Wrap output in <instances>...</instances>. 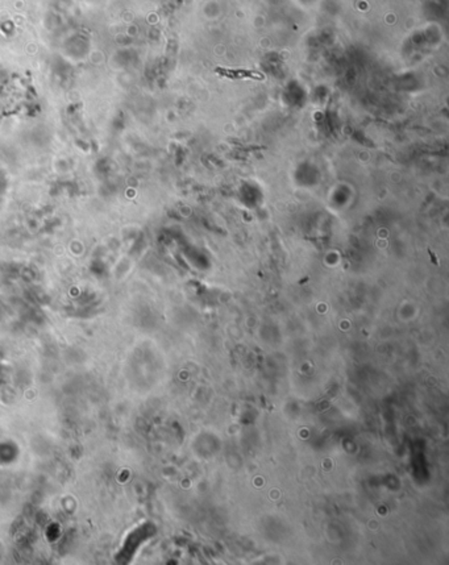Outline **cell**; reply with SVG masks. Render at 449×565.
Segmentation results:
<instances>
[{"label":"cell","instance_id":"cell-1","mask_svg":"<svg viewBox=\"0 0 449 565\" xmlns=\"http://www.w3.org/2000/svg\"><path fill=\"white\" fill-rule=\"evenodd\" d=\"M217 73L229 77V78H254V79H262L264 75L260 73H254V71H248V70H224V69H216Z\"/></svg>","mask_w":449,"mask_h":565}]
</instances>
